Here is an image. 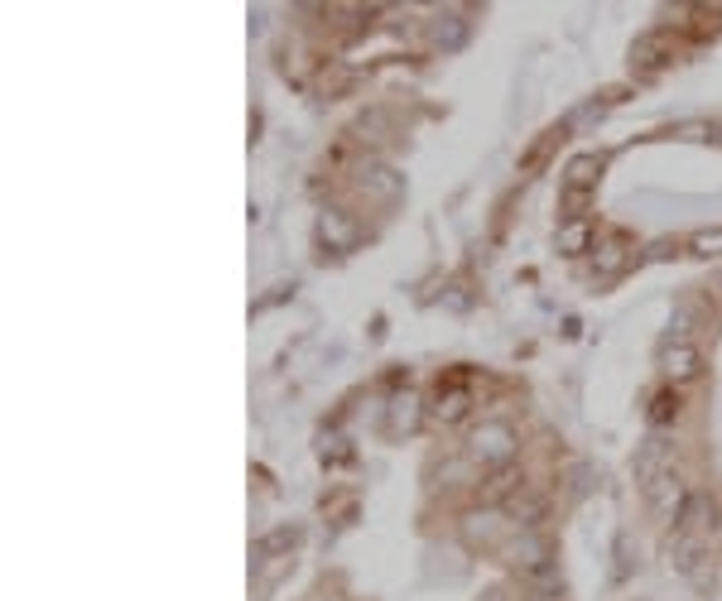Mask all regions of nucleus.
Wrapping results in <instances>:
<instances>
[{"label": "nucleus", "mask_w": 722, "mask_h": 601, "mask_svg": "<svg viewBox=\"0 0 722 601\" xmlns=\"http://www.w3.org/2000/svg\"><path fill=\"white\" fill-rule=\"evenodd\" d=\"M685 414V395L675 390V385H665L660 395H655V409H650V419L655 423H669V419H679Z\"/></svg>", "instance_id": "1a4fd4ad"}, {"label": "nucleus", "mask_w": 722, "mask_h": 601, "mask_svg": "<svg viewBox=\"0 0 722 601\" xmlns=\"http://www.w3.org/2000/svg\"><path fill=\"white\" fill-rule=\"evenodd\" d=\"M646 496H650V511L660 525H685V515H689V505H693V491H689V481L675 472V466H665L660 476L646 486Z\"/></svg>", "instance_id": "f03ea898"}, {"label": "nucleus", "mask_w": 722, "mask_h": 601, "mask_svg": "<svg viewBox=\"0 0 722 601\" xmlns=\"http://www.w3.org/2000/svg\"><path fill=\"white\" fill-rule=\"evenodd\" d=\"M689 250H693V256H703V260L722 256V226H708V232H693V236H689Z\"/></svg>", "instance_id": "f8f14e48"}, {"label": "nucleus", "mask_w": 722, "mask_h": 601, "mask_svg": "<svg viewBox=\"0 0 722 601\" xmlns=\"http://www.w3.org/2000/svg\"><path fill=\"white\" fill-rule=\"evenodd\" d=\"M467 409H472V395L463 390V385H449V390L439 385V395H433V405H429V414H433L439 423H457Z\"/></svg>", "instance_id": "423d86ee"}, {"label": "nucleus", "mask_w": 722, "mask_h": 601, "mask_svg": "<svg viewBox=\"0 0 722 601\" xmlns=\"http://www.w3.org/2000/svg\"><path fill=\"white\" fill-rule=\"evenodd\" d=\"M675 63V30H650L632 44V68L636 73H660Z\"/></svg>", "instance_id": "20e7f679"}, {"label": "nucleus", "mask_w": 722, "mask_h": 601, "mask_svg": "<svg viewBox=\"0 0 722 601\" xmlns=\"http://www.w3.org/2000/svg\"><path fill=\"white\" fill-rule=\"evenodd\" d=\"M516 448H520V433L510 429L506 419H482L477 429L467 433V458L472 462H482V466H510V458H516Z\"/></svg>", "instance_id": "f257e3e1"}, {"label": "nucleus", "mask_w": 722, "mask_h": 601, "mask_svg": "<svg viewBox=\"0 0 722 601\" xmlns=\"http://www.w3.org/2000/svg\"><path fill=\"white\" fill-rule=\"evenodd\" d=\"M660 371H665V380L675 385V390H679V385H693L703 376V352L689 337H669L660 346Z\"/></svg>", "instance_id": "7ed1b4c3"}, {"label": "nucleus", "mask_w": 722, "mask_h": 601, "mask_svg": "<svg viewBox=\"0 0 722 601\" xmlns=\"http://www.w3.org/2000/svg\"><path fill=\"white\" fill-rule=\"evenodd\" d=\"M602 169H607V159H602V154H573L569 164H563L559 189H563V193H597Z\"/></svg>", "instance_id": "39448f33"}, {"label": "nucleus", "mask_w": 722, "mask_h": 601, "mask_svg": "<svg viewBox=\"0 0 722 601\" xmlns=\"http://www.w3.org/2000/svg\"><path fill=\"white\" fill-rule=\"evenodd\" d=\"M718 289H722V275H718Z\"/></svg>", "instance_id": "dca6fc26"}, {"label": "nucleus", "mask_w": 722, "mask_h": 601, "mask_svg": "<svg viewBox=\"0 0 722 601\" xmlns=\"http://www.w3.org/2000/svg\"><path fill=\"white\" fill-rule=\"evenodd\" d=\"M433 39H439V44H457V39H463V24H433Z\"/></svg>", "instance_id": "4468645a"}, {"label": "nucleus", "mask_w": 722, "mask_h": 601, "mask_svg": "<svg viewBox=\"0 0 722 601\" xmlns=\"http://www.w3.org/2000/svg\"><path fill=\"white\" fill-rule=\"evenodd\" d=\"M294 539H299V529H294V525H284V529H270L266 539L256 544V558H274L280 549H294Z\"/></svg>", "instance_id": "9d476101"}, {"label": "nucleus", "mask_w": 722, "mask_h": 601, "mask_svg": "<svg viewBox=\"0 0 722 601\" xmlns=\"http://www.w3.org/2000/svg\"><path fill=\"white\" fill-rule=\"evenodd\" d=\"M516 486H520V472H516V466H496L492 481H487V501H506Z\"/></svg>", "instance_id": "9b49d317"}, {"label": "nucleus", "mask_w": 722, "mask_h": 601, "mask_svg": "<svg viewBox=\"0 0 722 601\" xmlns=\"http://www.w3.org/2000/svg\"><path fill=\"white\" fill-rule=\"evenodd\" d=\"M622 250H626V246H616V240H612V246H602V256H597V265H602V270H607V275H612V270H622V260H626V256H622Z\"/></svg>", "instance_id": "ddd939ff"}, {"label": "nucleus", "mask_w": 722, "mask_h": 601, "mask_svg": "<svg viewBox=\"0 0 722 601\" xmlns=\"http://www.w3.org/2000/svg\"><path fill=\"white\" fill-rule=\"evenodd\" d=\"M588 246H593V222H588V217L559 226V250H563V256H583Z\"/></svg>", "instance_id": "0eeeda50"}, {"label": "nucleus", "mask_w": 722, "mask_h": 601, "mask_svg": "<svg viewBox=\"0 0 722 601\" xmlns=\"http://www.w3.org/2000/svg\"><path fill=\"white\" fill-rule=\"evenodd\" d=\"M559 140H563V130H559V126H554V130H545V136H540V140H535V144H530V150H525V159H520V169H525V173H535V169H540V164H545V159H549V150H554V144H559Z\"/></svg>", "instance_id": "6e6552de"}, {"label": "nucleus", "mask_w": 722, "mask_h": 601, "mask_svg": "<svg viewBox=\"0 0 722 601\" xmlns=\"http://www.w3.org/2000/svg\"><path fill=\"white\" fill-rule=\"evenodd\" d=\"M713 136H718V140H722V120H718V130H713Z\"/></svg>", "instance_id": "2eb2a0df"}]
</instances>
